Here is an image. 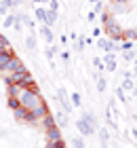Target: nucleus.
<instances>
[{"instance_id":"b1692460","label":"nucleus","mask_w":137,"mask_h":148,"mask_svg":"<svg viewBox=\"0 0 137 148\" xmlns=\"http://www.w3.org/2000/svg\"><path fill=\"white\" fill-rule=\"evenodd\" d=\"M99 136H101V140H104V144H108V140H110V133L101 127V131H99Z\"/></svg>"},{"instance_id":"9d476101","label":"nucleus","mask_w":137,"mask_h":148,"mask_svg":"<svg viewBox=\"0 0 137 148\" xmlns=\"http://www.w3.org/2000/svg\"><path fill=\"white\" fill-rule=\"evenodd\" d=\"M6 91H9V97H17L19 95V91H21V87H19V85H6Z\"/></svg>"},{"instance_id":"4468645a","label":"nucleus","mask_w":137,"mask_h":148,"mask_svg":"<svg viewBox=\"0 0 137 148\" xmlns=\"http://www.w3.org/2000/svg\"><path fill=\"white\" fill-rule=\"evenodd\" d=\"M0 51H11V42L6 40V36L0 34Z\"/></svg>"},{"instance_id":"473e14b6","label":"nucleus","mask_w":137,"mask_h":148,"mask_svg":"<svg viewBox=\"0 0 137 148\" xmlns=\"http://www.w3.org/2000/svg\"><path fill=\"white\" fill-rule=\"evenodd\" d=\"M131 136L135 138V142H137V129H135V127H133V129H131Z\"/></svg>"},{"instance_id":"4be33fe9","label":"nucleus","mask_w":137,"mask_h":148,"mask_svg":"<svg viewBox=\"0 0 137 148\" xmlns=\"http://www.w3.org/2000/svg\"><path fill=\"white\" fill-rule=\"evenodd\" d=\"M4 25H6V28L15 25V15H9V17H6V19H4Z\"/></svg>"},{"instance_id":"39448f33","label":"nucleus","mask_w":137,"mask_h":148,"mask_svg":"<svg viewBox=\"0 0 137 148\" xmlns=\"http://www.w3.org/2000/svg\"><path fill=\"white\" fill-rule=\"evenodd\" d=\"M104 66H106V70H110V72L116 70V55H114V53H108V55L104 57Z\"/></svg>"},{"instance_id":"7ed1b4c3","label":"nucleus","mask_w":137,"mask_h":148,"mask_svg":"<svg viewBox=\"0 0 137 148\" xmlns=\"http://www.w3.org/2000/svg\"><path fill=\"white\" fill-rule=\"evenodd\" d=\"M19 68H23V62H21V57H17V55H13L9 59V64L2 68V76H11L13 72H17Z\"/></svg>"},{"instance_id":"0eeeda50","label":"nucleus","mask_w":137,"mask_h":148,"mask_svg":"<svg viewBox=\"0 0 137 148\" xmlns=\"http://www.w3.org/2000/svg\"><path fill=\"white\" fill-rule=\"evenodd\" d=\"M122 40H129V42L137 40V30H135V28H131V30H125V32H122Z\"/></svg>"},{"instance_id":"2eb2a0df","label":"nucleus","mask_w":137,"mask_h":148,"mask_svg":"<svg viewBox=\"0 0 137 148\" xmlns=\"http://www.w3.org/2000/svg\"><path fill=\"white\" fill-rule=\"evenodd\" d=\"M122 89H125V91H133V89H135L133 78H125V83H122Z\"/></svg>"},{"instance_id":"ddd939ff","label":"nucleus","mask_w":137,"mask_h":148,"mask_svg":"<svg viewBox=\"0 0 137 148\" xmlns=\"http://www.w3.org/2000/svg\"><path fill=\"white\" fill-rule=\"evenodd\" d=\"M42 36H44L46 40H49V42H53V40H55V36H53V30H51V25H44V28H42Z\"/></svg>"},{"instance_id":"393cba45","label":"nucleus","mask_w":137,"mask_h":148,"mask_svg":"<svg viewBox=\"0 0 137 148\" xmlns=\"http://www.w3.org/2000/svg\"><path fill=\"white\" fill-rule=\"evenodd\" d=\"M97 91H106V80L104 78H97Z\"/></svg>"},{"instance_id":"a878e982","label":"nucleus","mask_w":137,"mask_h":148,"mask_svg":"<svg viewBox=\"0 0 137 148\" xmlns=\"http://www.w3.org/2000/svg\"><path fill=\"white\" fill-rule=\"evenodd\" d=\"M120 49H122V51H131V49H133V42H129V40H125Z\"/></svg>"},{"instance_id":"6ab92c4d","label":"nucleus","mask_w":137,"mask_h":148,"mask_svg":"<svg viewBox=\"0 0 137 148\" xmlns=\"http://www.w3.org/2000/svg\"><path fill=\"white\" fill-rule=\"evenodd\" d=\"M116 95H118L120 102H127V97H125V89H122V87H116Z\"/></svg>"},{"instance_id":"dca6fc26","label":"nucleus","mask_w":137,"mask_h":148,"mask_svg":"<svg viewBox=\"0 0 137 148\" xmlns=\"http://www.w3.org/2000/svg\"><path fill=\"white\" fill-rule=\"evenodd\" d=\"M82 119H85V121H87V123H91L93 127H95V125H97V119H95V116H93V114H91V112H85V114H82Z\"/></svg>"},{"instance_id":"423d86ee","label":"nucleus","mask_w":137,"mask_h":148,"mask_svg":"<svg viewBox=\"0 0 137 148\" xmlns=\"http://www.w3.org/2000/svg\"><path fill=\"white\" fill-rule=\"evenodd\" d=\"M13 55H15L13 49H11V51H0V72H2V68H4L6 64H9V59H11Z\"/></svg>"},{"instance_id":"7c9ffc66","label":"nucleus","mask_w":137,"mask_h":148,"mask_svg":"<svg viewBox=\"0 0 137 148\" xmlns=\"http://www.w3.org/2000/svg\"><path fill=\"white\" fill-rule=\"evenodd\" d=\"M95 17H97V13H95V11H91V13L87 15V19H89V21H95Z\"/></svg>"},{"instance_id":"aec40b11","label":"nucleus","mask_w":137,"mask_h":148,"mask_svg":"<svg viewBox=\"0 0 137 148\" xmlns=\"http://www.w3.org/2000/svg\"><path fill=\"white\" fill-rule=\"evenodd\" d=\"M72 146H74V148H85V142H82V138H74V140H72Z\"/></svg>"},{"instance_id":"f257e3e1","label":"nucleus","mask_w":137,"mask_h":148,"mask_svg":"<svg viewBox=\"0 0 137 148\" xmlns=\"http://www.w3.org/2000/svg\"><path fill=\"white\" fill-rule=\"evenodd\" d=\"M17 99H19V104H21L25 110H30L34 114V119L38 121V125H40V121L49 114V106H46L44 97L40 95L38 87H32V89H23V87H21Z\"/></svg>"},{"instance_id":"1a4fd4ad","label":"nucleus","mask_w":137,"mask_h":148,"mask_svg":"<svg viewBox=\"0 0 137 148\" xmlns=\"http://www.w3.org/2000/svg\"><path fill=\"white\" fill-rule=\"evenodd\" d=\"M55 123H57V127H67V116H65V112L55 114Z\"/></svg>"},{"instance_id":"f8f14e48","label":"nucleus","mask_w":137,"mask_h":148,"mask_svg":"<svg viewBox=\"0 0 137 148\" xmlns=\"http://www.w3.org/2000/svg\"><path fill=\"white\" fill-rule=\"evenodd\" d=\"M55 21H57V11L46 9V25H53Z\"/></svg>"},{"instance_id":"bb28decb","label":"nucleus","mask_w":137,"mask_h":148,"mask_svg":"<svg viewBox=\"0 0 137 148\" xmlns=\"http://www.w3.org/2000/svg\"><path fill=\"white\" fill-rule=\"evenodd\" d=\"M49 9L51 11H57L59 9V2H57V0H49Z\"/></svg>"},{"instance_id":"c85d7f7f","label":"nucleus","mask_w":137,"mask_h":148,"mask_svg":"<svg viewBox=\"0 0 137 148\" xmlns=\"http://www.w3.org/2000/svg\"><path fill=\"white\" fill-rule=\"evenodd\" d=\"M104 9H106V6L101 4V2H97V4H95V9H93V11H95V13H97V15H99V13L104 11Z\"/></svg>"},{"instance_id":"412c9836","label":"nucleus","mask_w":137,"mask_h":148,"mask_svg":"<svg viewBox=\"0 0 137 148\" xmlns=\"http://www.w3.org/2000/svg\"><path fill=\"white\" fill-rule=\"evenodd\" d=\"M93 64H95V68H97V70H106V66H104V62H101V59L93 57Z\"/></svg>"},{"instance_id":"a211bd4d","label":"nucleus","mask_w":137,"mask_h":148,"mask_svg":"<svg viewBox=\"0 0 137 148\" xmlns=\"http://www.w3.org/2000/svg\"><path fill=\"white\" fill-rule=\"evenodd\" d=\"M25 47H27V49H36V40H34V36L25 38Z\"/></svg>"},{"instance_id":"2f4dec72","label":"nucleus","mask_w":137,"mask_h":148,"mask_svg":"<svg viewBox=\"0 0 137 148\" xmlns=\"http://www.w3.org/2000/svg\"><path fill=\"white\" fill-rule=\"evenodd\" d=\"M53 55H55V47H49V51H46V57H49V59H51Z\"/></svg>"},{"instance_id":"f3484780","label":"nucleus","mask_w":137,"mask_h":148,"mask_svg":"<svg viewBox=\"0 0 137 148\" xmlns=\"http://www.w3.org/2000/svg\"><path fill=\"white\" fill-rule=\"evenodd\" d=\"M19 106H21V104H19V99H17V97H9V108H11V110L19 108Z\"/></svg>"},{"instance_id":"f704fd0d","label":"nucleus","mask_w":137,"mask_h":148,"mask_svg":"<svg viewBox=\"0 0 137 148\" xmlns=\"http://www.w3.org/2000/svg\"><path fill=\"white\" fill-rule=\"evenodd\" d=\"M133 62H135V68H137V57H135V59H133Z\"/></svg>"},{"instance_id":"5701e85b","label":"nucleus","mask_w":137,"mask_h":148,"mask_svg":"<svg viewBox=\"0 0 137 148\" xmlns=\"http://www.w3.org/2000/svg\"><path fill=\"white\" fill-rule=\"evenodd\" d=\"M72 104L76 106V108H80V95L78 93H72Z\"/></svg>"},{"instance_id":"c9c22d12","label":"nucleus","mask_w":137,"mask_h":148,"mask_svg":"<svg viewBox=\"0 0 137 148\" xmlns=\"http://www.w3.org/2000/svg\"><path fill=\"white\" fill-rule=\"evenodd\" d=\"M110 148H116V146H110Z\"/></svg>"},{"instance_id":"f03ea898","label":"nucleus","mask_w":137,"mask_h":148,"mask_svg":"<svg viewBox=\"0 0 137 148\" xmlns=\"http://www.w3.org/2000/svg\"><path fill=\"white\" fill-rule=\"evenodd\" d=\"M104 30H106V34H108L110 40H114V42H116V40H122V32H125V28H122V25L116 21L114 17L104 25Z\"/></svg>"},{"instance_id":"6e6552de","label":"nucleus","mask_w":137,"mask_h":148,"mask_svg":"<svg viewBox=\"0 0 137 148\" xmlns=\"http://www.w3.org/2000/svg\"><path fill=\"white\" fill-rule=\"evenodd\" d=\"M59 99H61V106H63V110H65V112H70V110H72V106H70V102H67V97H65V91H63V89H59Z\"/></svg>"},{"instance_id":"c756f323","label":"nucleus","mask_w":137,"mask_h":148,"mask_svg":"<svg viewBox=\"0 0 137 148\" xmlns=\"http://www.w3.org/2000/svg\"><path fill=\"white\" fill-rule=\"evenodd\" d=\"M85 45H87V38H85V36H82V38L78 40V49L82 51V49H85Z\"/></svg>"},{"instance_id":"20e7f679","label":"nucleus","mask_w":137,"mask_h":148,"mask_svg":"<svg viewBox=\"0 0 137 148\" xmlns=\"http://www.w3.org/2000/svg\"><path fill=\"white\" fill-rule=\"evenodd\" d=\"M76 127H78V131L82 133V136H91V133L95 131V127H93L91 123H87L85 119H80L78 123H76Z\"/></svg>"},{"instance_id":"9b49d317","label":"nucleus","mask_w":137,"mask_h":148,"mask_svg":"<svg viewBox=\"0 0 137 148\" xmlns=\"http://www.w3.org/2000/svg\"><path fill=\"white\" fill-rule=\"evenodd\" d=\"M34 13H36V17H38V21L46 25V9H42V6H38V9H36V11H34Z\"/></svg>"},{"instance_id":"72a5a7b5","label":"nucleus","mask_w":137,"mask_h":148,"mask_svg":"<svg viewBox=\"0 0 137 148\" xmlns=\"http://www.w3.org/2000/svg\"><path fill=\"white\" fill-rule=\"evenodd\" d=\"M89 2H93V4H97V2H101V0H89Z\"/></svg>"},{"instance_id":"cd10ccee","label":"nucleus","mask_w":137,"mask_h":148,"mask_svg":"<svg viewBox=\"0 0 137 148\" xmlns=\"http://www.w3.org/2000/svg\"><path fill=\"white\" fill-rule=\"evenodd\" d=\"M125 59H127V62H133V59H135V53H133V51H125Z\"/></svg>"}]
</instances>
